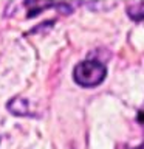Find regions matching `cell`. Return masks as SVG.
Wrapping results in <instances>:
<instances>
[{
  "label": "cell",
  "instance_id": "6da1fadb",
  "mask_svg": "<svg viewBox=\"0 0 144 149\" xmlns=\"http://www.w3.org/2000/svg\"><path fill=\"white\" fill-rule=\"evenodd\" d=\"M107 68L98 61H82L73 70V78L82 87H96L105 79Z\"/></svg>",
  "mask_w": 144,
  "mask_h": 149
},
{
  "label": "cell",
  "instance_id": "7a4b0ae2",
  "mask_svg": "<svg viewBox=\"0 0 144 149\" xmlns=\"http://www.w3.org/2000/svg\"><path fill=\"white\" fill-rule=\"evenodd\" d=\"M138 121H139V124L144 127V106L141 107V110H139V113H138Z\"/></svg>",
  "mask_w": 144,
  "mask_h": 149
},
{
  "label": "cell",
  "instance_id": "3957f363",
  "mask_svg": "<svg viewBox=\"0 0 144 149\" xmlns=\"http://www.w3.org/2000/svg\"><path fill=\"white\" fill-rule=\"evenodd\" d=\"M139 149H144V143L141 144V146H139Z\"/></svg>",
  "mask_w": 144,
  "mask_h": 149
}]
</instances>
